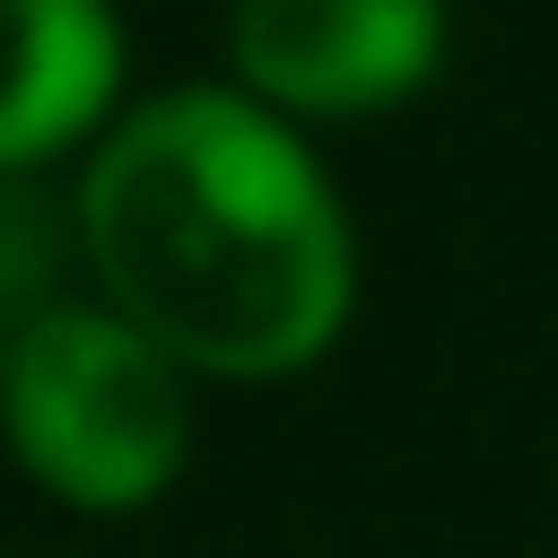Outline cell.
I'll use <instances>...</instances> for the list:
<instances>
[{
  "label": "cell",
  "instance_id": "7a4b0ae2",
  "mask_svg": "<svg viewBox=\"0 0 558 558\" xmlns=\"http://www.w3.org/2000/svg\"><path fill=\"white\" fill-rule=\"evenodd\" d=\"M0 435L83 518H135L186 476V362L104 300H52L0 341Z\"/></svg>",
  "mask_w": 558,
  "mask_h": 558
},
{
  "label": "cell",
  "instance_id": "277c9868",
  "mask_svg": "<svg viewBox=\"0 0 558 558\" xmlns=\"http://www.w3.org/2000/svg\"><path fill=\"white\" fill-rule=\"evenodd\" d=\"M124 83L114 0H0V177L94 135Z\"/></svg>",
  "mask_w": 558,
  "mask_h": 558
},
{
  "label": "cell",
  "instance_id": "6da1fadb",
  "mask_svg": "<svg viewBox=\"0 0 558 558\" xmlns=\"http://www.w3.org/2000/svg\"><path fill=\"white\" fill-rule=\"evenodd\" d=\"M73 239L104 311L186 373L279 383L352 320V218L300 135L239 83L156 94L83 166Z\"/></svg>",
  "mask_w": 558,
  "mask_h": 558
},
{
  "label": "cell",
  "instance_id": "3957f363",
  "mask_svg": "<svg viewBox=\"0 0 558 558\" xmlns=\"http://www.w3.org/2000/svg\"><path fill=\"white\" fill-rule=\"evenodd\" d=\"M228 62L269 114H393L445 73V0H239Z\"/></svg>",
  "mask_w": 558,
  "mask_h": 558
}]
</instances>
